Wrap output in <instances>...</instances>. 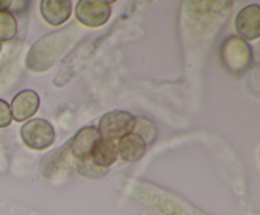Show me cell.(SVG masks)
Listing matches in <instances>:
<instances>
[{"instance_id": "10", "label": "cell", "mask_w": 260, "mask_h": 215, "mask_svg": "<svg viewBox=\"0 0 260 215\" xmlns=\"http://www.w3.org/2000/svg\"><path fill=\"white\" fill-rule=\"evenodd\" d=\"M71 2H41V15L52 27H60L70 18Z\"/></svg>"}, {"instance_id": "2", "label": "cell", "mask_w": 260, "mask_h": 215, "mask_svg": "<svg viewBox=\"0 0 260 215\" xmlns=\"http://www.w3.org/2000/svg\"><path fill=\"white\" fill-rule=\"evenodd\" d=\"M253 52L245 40L239 37L228 38L221 47V58L230 72L243 73L249 68L251 63Z\"/></svg>"}, {"instance_id": "15", "label": "cell", "mask_w": 260, "mask_h": 215, "mask_svg": "<svg viewBox=\"0 0 260 215\" xmlns=\"http://www.w3.org/2000/svg\"><path fill=\"white\" fill-rule=\"evenodd\" d=\"M12 113H10V106L7 101L0 99V128H7L12 123Z\"/></svg>"}, {"instance_id": "13", "label": "cell", "mask_w": 260, "mask_h": 215, "mask_svg": "<svg viewBox=\"0 0 260 215\" xmlns=\"http://www.w3.org/2000/svg\"><path fill=\"white\" fill-rule=\"evenodd\" d=\"M132 132L139 134L140 137L144 138V141L147 143H151L154 138L156 137V131L151 121L145 116H140V118H135V125Z\"/></svg>"}, {"instance_id": "3", "label": "cell", "mask_w": 260, "mask_h": 215, "mask_svg": "<svg viewBox=\"0 0 260 215\" xmlns=\"http://www.w3.org/2000/svg\"><path fill=\"white\" fill-rule=\"evenodd\" d=\"M20 137L28 148L42 151L55 142V129L46 119H32L20 128Z\"/></svg>"}, {"instance_id": "6", "label": "cell", "mask_w": 260, "mask_h": 215, "mask_svg": "<svg viewBox=\"0 0 260 215\" xmlns=\"http://www.w3.org/2000/svg\"><path fill=\"white\" fill-rule=\"evenodd\" d=\"M101 138L102 137L99 134L98 128H95V126H85V128H81L74 136V138L69 143V148H70L73 156L79 162L88 161V159H90L91 152H93L96 142Z\"/></svg>"}, {"instance_id": "9", "label": "cell", "mask_w": 260, "mask_h": 215, "mask_svg": "<svg viewBox=\"0 0 260 215\" xmlns=\"http://www.w3.org/2000/svg\"><path fill=\"white\" fill-rule=\"evenodd\" d=\"M147 148L146 142L139 134L131 133L126 134L118 141L117 151L121 158L126 162H136L145 154Z\"/></svg>"}, {"instance_id": "17", "label": "cell", "mask_w": 260, "mask_h": 215, "mask_svg": "<svg viewBox=\"0 0 260 215\" xmlns=\"http://www.w3.org/2000/svg\"><path fill=\"white\" fill-rule=\"evenodd\" d=\"M0 50H2V46H0Z\"/></svg>"}, {"instance_id": "16", "label": "cell", "mask_w": 260, "mask_h": 215, "mask_svg": "<svg viewBox=\"0 0 260 215\" xmlns=\"http://www.w3.org/2000/svg\"><path fill=\"white\" fill-rule=\"evenodd\" d=\"M12 3L10 0H0V12H8V9L12 7Z\"/></svg>"}, {"instance_id": "1", "label": "cell", "mask_w": 260, "mask_h": 215, "mask_svg": "<svg viewBox=\"0 0 260 215\" xmlns=\"http://www.w3.org/2000/svg\"><path fill=\"white\" fill-rule=\"evenodd\" d=\"M66 30H62L60 33H52L50 35H46L42 39L38 40L30 50L28 55L25 65L29 70L37 71H46L51 68V66L61 57L66 50V37L63 35Z\"/></svg>"}, {"instance_id": "14", "label": "cell", "mask_w": 260, "mask_h": 215, "mask_svg": "<svg viewBox=\"0 0 260 215\" xmlns=\"http://www.w3.org/2000/svg\"><path fill=\"white\" fill-rule=\"evenodd\" d=\"M78 169L81 175L89 177V179H99V177H103L108 172V168H102V167L95 166L91 162V159L79 162Z\"/></svg>"}, {"instance_id": "4", "label": "cell", "mask_w": 260, "mask_h": 215, "mask_svg": "<svg viewBox=\"0 0 260 215\" xmlns=\"http://www.w3.org/2000/svg\"><path fill=\"white\" fill-rule=\"evenodd\" d=\"M135 125V116L124 110H114L104 114L99 121L98 132L103 139L116 141L131 133Z\"/></svg>"}, {"instance_id": "11", "label": "cell", "mask_w": 260, "mask_h": 215, "mask_svg": "<svg viewBox=\"0 0 260 215\" xmlns=\"http://www.w3.org/2000/svg\"><path fill=\"white\" fill-rule=\"evenodd\" d=\"M117 157H118V151L114 142L101 138L93 148L90 159L95 166L107 168L116 162Z\"/></svg>"}, {"instance_id": "5", "label": "cell", "mask_w": 260, "mask_h": 215, "mask_svg": "<svg viewBox=\"0 0 260 215\" xmlns=\"http://www.w3.org/2000/svg\"><path fill=\"white\" fill-rule=\"evenodd\" d=\"M114 2L81 0L75 9L76 19L89 28H98L106 24L111 17V7Z\"/></svg>"}, {"instance_id": "12", "label": "cell", "mask_w": 260, "mask_h": 215, "mask_svg": "<svg viewBox=\"0 0 260 215\" xmlns=\"http://www.w3.org/2000/svg\"><path fill=\"white\" fill-rule=\"evenodd\" d=\"M17 19L10 12H0V42H8L17 35Z\"/></svg>"}, {"instance_id": "7", "label": "cell", "mask_w": 260, "mask_h": 215, "mask_svg": "<svg viewBox=\"0 0 260 215\" xmlns=\"http://www.w3.org/2000/svg\"><path fill=\"white\" fill-rule=\"evenodd\" d=\"M236 32L240 37L254 40L260 35V9L259 5L253 4L243 8L235 19Z\"/></svg>"}, {"instance_id": "8", "label": "cell", "mask_w": 260, "mask_h": 215, "mask_svg": "<svg viewBox=\"0 0 260 215\" xmlns=\"http://www.w3.org/2000/svg\"><path fill=\"white\" fill-rule=\"evenodd\" d=\"M40 108V96L33 90H23L13 98L10 105L12 118L15 121H24L32 118Z\"/></svg>"}]
</instances>
